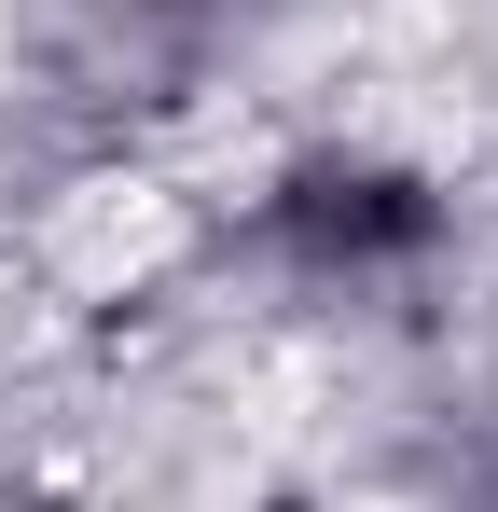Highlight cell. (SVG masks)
Segmentation results:
<instances>
[{
  "label": "cell",
  "mask_w": 498,
  "mask_h": 512,
  "mask_svg": "<svg viewBox=\"0 0 498 512\" xmlns=\"http://www.w3.org/2000/svg\"><path fill=\"white\" fill-rule=\"evenodd\" d=\"M194 250H222L291 319H429L471 263V208L429 153L374 139V125H319V139H277L208 208Z\"/></svg>",
  "instance_id": "obj_1"
},
{
  "label": "cell",
  "mask_w": 498,
  "mask_h": 512,
  "mask_svg": "<svg viewBox=\"0 0 498 512\" xmlns=\"http://www.w3.org/2000/svg\"><path fill=\"white\" fill-rule=\"evenodd\" d=\"M277 0H14V97L56 153H166L263 56Z\"/></svg>",
  "instance_id": "obj_2"
},
{
  "label": "cell",
  "mask_w": 498,
  "mask_h": 512,
  "mask_svg": "<svg viewBox=\"0 0 498 512\" xmlns=\"http://www.w3.org/2000/svg\"><path fill=\"white\" fill-rule=\"evenodd\" d=\"M415 512H498V388L471 416L429 443V471H415Z\"/></svg>",
  "instance_id": "obj_3"
}]
</instances>
